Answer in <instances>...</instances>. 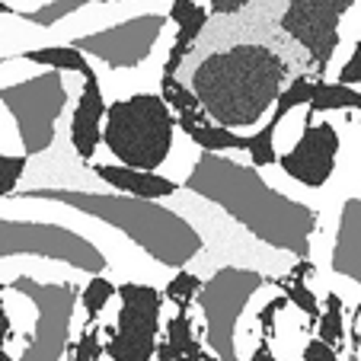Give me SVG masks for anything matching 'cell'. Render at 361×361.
I'll return each mask as SVG.
<instances>
[{
    "instance_id": "1",
    "label": "cell",
    "mask_w": 361,
    "mask_h": 361,
    "mask_svg": "<svg viewBox=\"0 0 361 361\" xmlns=\"http://www.w3.org/2000/svg\"><path fill=\"white\" fill-rule=\"evenodd\" d=\"M183 189L214 204L269 250L288 252L294 259L314 252L320 212L314 204L279 192L256 164H243L221 150H198L189 176L183 179Z\"/></svg>"
},
{
    "instance_id": "2",
    "label": "cell",
    "mask_w": 361,
    "mask_h": 361,
    "mask_svg": "<svg viewBox=\"0 0 361 361\" xmlns=\"http://www.w3.org/2000/svg\"><path fill=\"white\" fill-rule=\"evenodd\" d=\"M288 83V61L266 42H233L192 68L189 87L195 90L204 116L240 131L259 125Z\"/></svg>"
},
{
    "instance_id": "3",
    "label": "cell",
    "mask_w": 361,
    "mask_h": 361,
    "mask_svg": "<svg viewBox=\"0 0 361 361\" xmlns=\"http://www.w3.org/2000/svg\"><path fill=\"white\" fill-rule=\"evenodd\" d=\"M29 198H58L74 204L80 212L106 221L118 233L131 240L141 252L166 269H185L204 252V237L195 231L192 221L179 212L160 204V198L141 195H99V192H26Z\"/></svg>"
},
{
    "instance_id": "4",
    "label": "cell",
    "mask_w": 361,
    "mask_h": 361,
    "mask_svg": "<svg viewBox=\"0 0 361 361\" xmlns=\"http://www.w3.org/2000/svg\"><path fill=\"white\" fill-rule=\"evenodd\" d=\"M176 137V112L157 93H131L106 106L102 144L116 164L137 170H160Z\"/></svg>"
},
{
    "instance_id": "5",
    "label": "cell",
    "mask_w": 361,
    "mask_h": 361,
    "mask_svg": "<svg viewBox=\"0 0 361 361\" xmlns=\"http://www.w3.org/2000/svg\"><path fill=\"white\" fill-rule=\"evenodd\" d=\"M269 285H272L269 275L243 266H224L208 281H202L195 294V307L202 310L204 320V339L212 348L208 355L221 361L237 358V326L243 320L250 300Z\"/></svg>"
},
{
    "instance_id": "6",
    "label": "cell",
    "mask_w": 361,
    "mask_h": 361,
    "mask_svg": "<svg viewBox=\"0 0 361 361\" xmlns=\"http://www.w3.org/2000/svg\"><path fill=\"white\" fill-rule=\"evenodd\" d=\"M118 320L106 329V358L112 361H150L157 352L160 310H164V291L141 281H125L116 291Z\"/></svg>"
},
{
    "instance_id": "7",
    "label": "cell",
    "mask_w": 361,
    "mask_h": 361,
    "mask_svg": "<svg viewBox=\"0 0 361 361\" xmlns=\"http://www.w3.org/2000/svg\"><path fill=\"white\" fill-rule=\"evenodd\" d=\"M358 0H288L281 13V32L307 51L317 74L329 68L339 48V26Z\"/></svg>"
},
{
    "instance_id": "8",
    "label": "cell",
    "mask_w": 361,
    "mask_h": 361,
    "mask_svg": "<svg viewBox=\"0 0 361 361\" xmlns=\"http://www.w3.org/2000/svg\"><path fill=\"white\" fill-rule=\"evenodd\" d=\"M166 26H170V13H137L96 35H83L74 45L83 55H93L96 61L116 71H135L154 55Z\"/></svg>"
},
{
    "instance_id": "9",
    "label": "cell",
    "mask_w": 361,
    "mask_h": 361,
    "mask_svg": "<svg viewBox=\"0 0 361 361\" xmlns=\"http://www.w3.org/2000/svg\"><path fill=\"white\" fill-rule=\"evenodd\" d=\"M58 74L61 71L48 68V74L35 77V80L23 83V87L0 90V99L7 102L10 112L16 116L26 154L45 150L51 144V137H55V122L64 109V87Z\"/></svg>"
},
{
    "instance_id": "10",
    "label": "cell",
    "mask_w": 361,
    "mask_h": 361,
    "mask_svg": "<svg viewBox=\"0 0 361 361\" xmlns=\"http://www.w3.org/2000/svg\"><path fill=\"white\" fill-rule=\"evenodd\" d=\"M0 256L4 252H35L45 259H61L83 272H102L106 256L96 246H90L80 233H71L64 227H32V224H0Z\"/></svg>"
},
{
    "instance_id": "11",
    "label": "cell",
    "mask_w": 361,
    "mask_h": 361,
    "mask_svg": "<svg viewBox=\"0 0 361 361\" xmlns=\"http://www.w3.org/2000/svg\"><path fill=\"white\" fill-rule=\"evenodd\" d=\"M342 150V137L333 122H314L307 116L298 144L279 157V166L288 179L304 189H323L336 173V160Z\"/></svg>"
},
{
    "instance_id": "12",
    "label": "cell",
    "mask_w": 361,
    "mask_h": 361,
    "mask_svg": "<svg viewBox=\"0 0 361 361\" xmlns=\"http://www.w3.org/2000/svg\"><path fill=\"white\" fill-rule=\"evenodd\" d=\"M106 96H102V83L99 77L87 74L83 77V90L77 96V106L71 112V147L74 154L90 164L96 157V147L102 144V118H106Z\"/></svg>"
},
{
    "instance_id": "13",
    "label": "cell",
    "mask_w": 361,
    "mask_h": 361,
    "mask_svg": "<svg viewBox=\"0 0 361 361\" xmlns=\"http://www.w3.org/2000/svg\"><path fill=\"white\" fill-rule=\"evenodd\" d=\"M329 266L339 279H348L361 291V195H348L342 202Z\"/></svg>"
},
{
    "instance_id": "14",
    "label": "cell",
    "mask_w": 361,
    "mask_h": 361,
    "mask_svg": "<svg viewBox=\"0 0 361 361\" xmlns=\"http://www.w3.org/2000/svg\"><path fill=\"white\" fill-rule=\"evenodd\" d=\"M96 179L109 185V189L128 192V195H141V198H170L179 192V183L164 173L154 170H137V166H125V164H96L93 166Z\"/></svg>"
},
{
    "instance_id": "15",
    "label": "cell",
    "mask_w": 361,
    "mask_h": 361,
    "mask_svg": "<svg viewBox=\"0 0 361 361\" xmlns=\"http://www.w3.org/2000/svg\"><path fill=\"white\" fill-rule=\"evenodd\" d=\"M208 20H212L208 7H202L195 0H170V23L176 26V39H173L170 55L164 61V74H179L185 55L192 51L198 35L204 32Z\"/></svg>"
},
{
    "instance_id": "16",
    "label": "cell",
    "mask_w": 361,
    "mask_h": 361,
    "mask_svg": "<svg viewBox=\"0 0 361 361\" xmlns=\"http://www.w3.org/2000/svg\"><path fill=\"white\" fill-rule=\"evenodd\" d=\"M176 128L195 144L198 150H221V154H231V150H246V135L218 125L204 116V109H185L176 112Z\"/></svg>"
},
{
    "instance_id": "17",
    "label": "cell",
    "mask_w": 361,
    "mask_h": 361,
    "mask_svg": "<svg viewBox=\"0 0 361 361\" xmlns=\"http://www.w3.org/2000/svg\"><path fill=\"white\" fill-rule=\"evenodd\" d=\"M154 358H208V352H202V342L195 339V323H192L189 307H176V314L166 320V342H157Z\"/></svg>"
},
{
    "instance_id": "18",
    "label": "cell",
    "mask_w": 361,
    "mask_h": 361,
    "mask_svg": "<svg viewBox=\"0 0 361 361\" xmlns=\"http://www.w3.org/2000/svg\"><path fill=\"white\" fill-rule=\"evenodd\" d=\"M20 61H29V64H39V68H51V71H71V74H93V64H90V58L83 55L77 45H45V48H29V51H23Z\"/></svg>"
},
{
    "instance_id": "19",
    "label": "cell",
    "mask_w": 361,
    "mask_h": 361,
    "mask_svg": "<svg viewBox=\"0 0 361 361\" xmlns=\"http://www.w3.org/2000/svg\"><path fill=\"white\" fill-rule=\"evenodd\" d=\"M310 116H320V112H336V109H358L361 112V93L352 83H326V80H314V93L307 102Z\"/></svg>"
},
{
    "instance_id": "20",
    "label": "cell",
    "mask_w": 361,
    "mask_h": 361,
    "mask_svg": "<svg viewBox=\"0 0 361 361\" xmlns=\"http://www.w3.org/2000/svg\"><path fill=\"white\" fill-rule=\"evenodd\" d=\"M317 336L336 348L345 345V304H342V298L336 291H329L323 298L320 317H317Z\"/></svg>"
},
{
    "instance_id": "21",
    "label": "cell",
    "mask_w": 361,
    "mask_h": 361,
    "mask_svg": "<svg viewBox=\"0 0 361 361\" xmlns=\"http://www.w3.org/2000/svg\"><path fill=\"white\" fill-rule=\"evenodd\" d=\"M116 291H118V285L112 279H106V275H99V272L90 275V281L80 291V307H83V314H87V323L99 320V314L109 307V300L116 298Z\"/></svg>"
},
{
    "instance_id": "22",
    "label": "cell",
    "mask_w": 361,
    "mask_h": 361,
    "mask_svg": "<svg viewBox=\"0 0 361 361\" xmlns=\"http://www.w3.org/2000/svg\"><path fill=\"white\" fill-rule=\"evenodd\" d=\"M279 118H269L266 128L256 131V135L246 137V157H250V164H256L259 170H266V166L279 164V154H275V135H279Z\"/></svg>"
},
{
    "instance_id": "23",
    "label": "cell",
    "mask_w": 361,
    "mask_h": 361,
    "mask_svg": "<svg viewBox=\"0 0 361 361\" xmlns=\"http://www.w3.org/2000/svg\"><path fill=\"white\" fill-rule=\"evenodd\" d=\"M272 285L281 288V294H288V304H294L304 317H310V320L317 323V317H320V300H317V294L310 291V285H307V279H294V275H279V279H272Z\"/></svg>"
},
{
    "instance_id": "24",
    "label": "cell",
    "mask_w": 361,
    "mask_h": 361,
    "mask_svg": "<svg viewBox=\"0 0 361 361\" xmlns=\"http://www.w3.org/2000/svg\"><path fill=\"white\" fill-rule=\"evenodd\" d=\"M310 93H314V80L307 74H300V77H294L291 83H285V90L279 93V99H275V106H272V112H269V118H285L291 109H298V106H307L310 102Z\"/></svg>"
},
{
    "instance_id": "25",
    "label": "cell",
    "mask_w": 361,
    "mask_h": 361,
    "mask_svg": "<svg viewBox=\"0 0 361 361\" xmlns=\"http://www.w3.org/2000/svg\"><path fill=\"white\" fill-rule=\"evenodd\" d=\"M198 288H202V279H198L195 272H185V269H179V272L173 275L170 281H166L164 300H170L173 307H192V304H195Z\"/></svg>"
},
{
    "instance_id": "26",
    "label": "cell",
    "mask_w": 361,
    "mask_h": 361,
    "mask_svg": "<svg viewBox=\"0 0 361 361\" xmlns=\"http://www.w3.org/2000/svg\"><path fill=\"white\" fill-rule=\"evenodd\" d=\"M160 96L170 102L173 112H185V109H202L195 90L185 87L183 80H176V74H160Z\"/></svg>"
},
{
    "instance_id": "27",
    "label": "cell",
    "mask_w": 361,
    "mask_h": 361,
    "mask_svg": "<svg viewBox=\"0 0 361 361\" xmlns=\"http://www.w3.org/2000/svg\"><path fill=\"white\" fill-rule=\"evenodd\" d=\"M29 154H0V198H7L16 192L23 173H26Z\"/></svg>"
},
{
    "instance_id": "28",
    "label": "cell",
    "mask_w": 361,
    "mask_h": 361,
    "mask_svg": "<svg viewBox=\"0 0 361 361\" xmlns=\"http://www.w3.org/2000/svg\"><path fill=\"white\" fill-rule=\"evenodd\" d=\"M77 7H83L80 0H55V4H48V7L35 10V13H23V20L35 23V26H51V23H58L61 16H68Z\"/></svg>"
},
{
    "instance_id": "29",
    "label": "cell",
    "mask_w": 361,
    "mask_h": 361,
    "mask_svg": "<svg viewBox=\"0 0 361 361\" xmlns=\"http://www.w3.org/2000/svg\"><path fill=\"white\" fill-rule=\"evenodd\" d=\"M74 355L77 361H96V358H106V345L99 342V329H96V323L87 329V333L77 339V345H74Z\"/></svg>"
},
{
    "instance_id": "30",
    "label": "cell",
    "mask_w": 361,
    "mask_h": 361,
    "mask_svg": "<svg viewBox=\"0 0 361 361\" xmlns=\"http://www.w3.org/2000/svg\"><path fill=\"white\" fill-rule=\"evenodd\" d=\"M288 307V294H275L272 300H266L259 310V329H262V339H272L275 336V317L281 314Z\"/></svg>"
},
{
    "instance_id": "31",
    "label": "cell",
    "mask_w": 361,
    "mask_h": 361,
    "mask_svg": "<svg viewBox=\"0 0 361 361\" xmlns=\"http://www.w3.org/2000/svg\"><path fill=\"white\" fill-rule=\"evenodd\" d=\"M339 80L352 83V87H361V35H358V42H355L352 55H348L345 64L339 68Z\"/></svg>"
},
{
    "instance_id": "32",
    "label": "cell",
    "mask_w": 361,
    "mask_h": 361,
    "mask_svg": "<svg viewBox=\"0 0 361 361\" xmlns=\"http://www.w3.org/2000/svg\"><path fill=\"white\" fill-rule=\"evenodd\" d=\"M300 358H304V361H339V348L329 345V342H323L320 336H317V339H310L304 345Z\"/></svg>"
},
{
    "instance_id": "33",
    "label": "cell",
    "mask_w": 361,
    "mask_h": 361,
    "mask_svg": "<svg viewBox=\"0 0 361 361\" xmlns=\"http://www.w3.org/2000/svg\"><path fill=\"white\" fill-rule=\"evenodd\" d=\"M250 4L252 0H212V4H208V13L212 16H237V13H243Z\"/></svg>"
},
{
    "instance_id": "34",
    "label": "cell",
    "mask_w": 361,
    "mask_h": 361,
    "mask_svg": "<svg viewBox=\"0 0 361 361\" xmlns=\"http://www.w3.org/2000/svg\"><path fill=\"white\" fill-rule=\"evenodd\" d=\"M13 339V323H10L7 304H4V294H0V345H7Z\"/></svg>"
},
{
    "instance_id": "35",
    "label": "cell",
    "mask_w": 361,
    "mask_h": 361,
    "mask_svg": "<svg viewBox=\"0 0 361 361\" xmlns=\"http://www.w3.org/2000/svg\"><path fill=\"white\" fill-rule=\"evenodd\" d=\"M262 358H272V352H269V339H262L259 348L252 352V361H262Z\"/></svg>"
},
{
    "instance_id": "36",
    "label": "cell",
    "mask_w": 361,
    "mask_h": 361,
    "mask_svg": "<svg viewBox=\"0 0 361 361\" xmlns=\"http://www.w3.org/2000/svg\"><path fill=\"white\" fill-rule=\"evenodd\" d=\"M0 13H4V16H16V13H13V7H10L7 0H0Z\"/></svg>"
},
{
    "instance_id": "37",
    "label": "cell",
    "mask_w": 361,
    "mask_h": 361,
    "mask_svg": "<svg viewBox=\"0 0 361 361\" xmlns=\"http://www.w3.org/2000/svg\"><path fill=\"white\" fill-rule=\"evenodd\" d=\"M0 348H4V345H0ZM7 358H10V355H7V352H0V361H7Z\"/></svg>"
},
{
    "instance_id": "38",
    "label": "cell",
    "mask_w": 361,
    "mask_h": 361,
    "mask_svg": "<svg viewBox=\"0 0 361 361\" xmlns=\"http://www.w3.org/2000/svg\"><path fill=\"white\" fill-rule=\"evenodd\" d=\"M4 291H7V285H4V281H0V294H4Z\"/></svg>"
}]
</instances>
